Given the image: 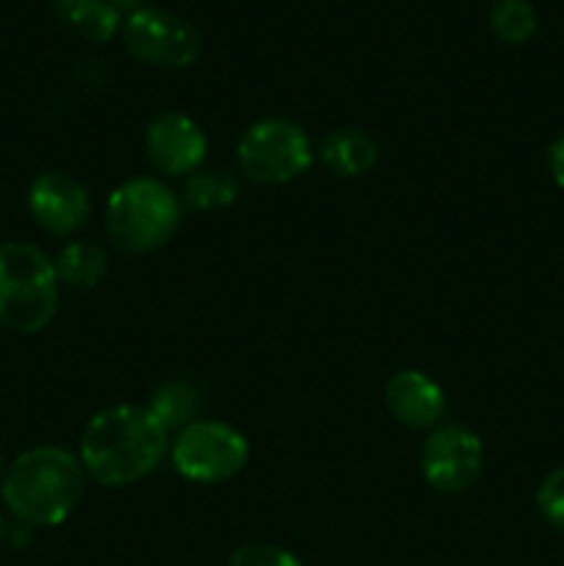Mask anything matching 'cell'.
<instances>
[{
  "label": "cell",
  "mask_w": 564,
  "mask_h": 566,
  "mask_svg": "<svg viewBox=\"0 0 564 566\" xmlns=\"http://www.w3.org/2000/svg\"><path fill=\"white\" fill-rule=\"evenodd\" d=\"M169 453V431L147 407L119 403L94 415L81 437L88 479L103 486H130L147 479Z\"/></svg>",
  "instance_id": "1"
},
{
  "label": "cell",
  "mask_w": 564,
  "mask_h": 566,
  "mask_svg": "<svg viewBox=\"0 0 564 566\" xmlns=\"http://www.w3.org/2000/svg\"><path fill=\"white\" fill-rule=\"evenodd\" d=\"M86 470L81 459L61 446H36L6 468L0 495L6 512L22 528L61 525L81 503Z\"/></svg>",
  "instance_id": "2"
},
{
  "label": "cell",
  "mask_w": 564,
  "mask_h": 566,
  "mask_svg": "<svg viewBox=\"0 0 564 566\" xmlns=\"http://www.w3.org/2000/svg\"><path fill=\"white\" fill-rule=\"evenodd\" d=\"M61 282L48 254L28 241L0 243V326L17 335L48 329Z\"/></svg>",
  "instance_id": "3"
},
{
  "label": "cell",
  "mask_w": 564,
  "mask_h": 566,
  "mask_svg": "<svg viewBox=\"0 0 564 566\" xmlns=\"http://www.w3.org/2000/svg\"><path fill=\"white\" fill-rule=\"evenodd\" d=\"M182 219V202L166 182L133 177L114 188L105 208V227L116 249L147 254L171 241Z\"/></svg>",
  "instance_id": "4"
},
{
  "label": "cell",
  "mask_w": 564,
  "mask_h": 566,
  "mask_svg": "<svg viewBox=\"0 0 564 566\" xmlns=\"http://www.w3.org/2000/svg\"><path fill=\"white\" fill-rule=\"evenodd\" d=\"M315 149L302 125L269 116L243 130L238 142V169L247 180L282 186L313 166Z\"/></svg>",
  "instance_id": "5"
},
{
  "label": "cell",
  "mask_w": 564,
  "mask_h": 566,
  "mask_svg": "<svg viewBox=\"0 0 564 566\" xmlns=\"http://www.w3.org/2000/svg\"><path fill=\"white\" fill-rule=\"evenodd\" d=\"M177 475L191 484H224L249 462L247 437L221 420H197L169 446Z\"/></svg>",
  "instance_id": "6"
},
{
  "label": "cell",
  "mask_w": 564,
  "mask_h": 566,
  "mask_svg": "<svg viewBox=\"0 0 564 566\" xmlns=\"http://www.w3.org/2000/svg\"><path fill=\"white\" fill-rule=\"evenodd\" d=\"M122 42L127 53L155 70H186L202 55V36L180 14L144 6L122 22Z\"/></svg>",
  "instance_id": "7"
},
{
  "label": "cell",
  "mask_w": 564,
  "mask_h": 566,
  "mask_svg": "<svg viewBox=\"0 0 564 566\" xmlns=\"http://www.w3.org/2000/svg\"><path fill=\"white\" fill-rule=\"evenodd\" d=\"M420 470L431 490L459 495L473 490L484 470V446L464 426L448 423L431 429L420 451Z\"/></svg>",
  "instance_id": "8"
},
{
  "label": "cell",
  "mask_w": 564,
  "mask_h": 566,
  "mask_svg": "<svg viewBox=\"0 0 564 566\" xmlns=\"http://www.w3.org/2000/svg\"><path fill=\"white\" fill-rule=\"evenodd\" d=\"M147 158L160 175L166 177H188L202 166L208 155V136L182 111H164L147 125L144 136Z\"/></svg>",
  "instance_id": "9"
},
{
  "label": "cell",
  "mask_w": 564,
  "mask_h": 566,
  "mask_svg": "<svg viewBox=\"0 0 564 566\" xmlns=\"http://www.w3.org/2000/svg\"><path fill=\"white\" fill-rule=\"evenodd\" d=\"M28 210L48 235H72L86 224L92 199L86 186L66 171H42L28 188Z\"/></svg>",
  "instance_id": "10"
},
{
  "label": "cell",
  "mask_w": 564,
  "mask_h": 566,
  "mask_svg": "<svg viewBox=\"0 0 564 566\" xmlns=\"http://www.w3.org/2000/svg\"><path fill=\"white\" fill-rule=\"evenodd\" d=\"M385 401L393 418L407 429H437L446 412L442 387L424 370H398L385 387Z\"/></svg>",
  "instance_id": "11"
},
{
  "label": "cell",
  "mask_w": 564,
  "mask_h": 566,
  "mask_svg": "<svg viewBox=\"0 0 564 566\" xmlns=\"http://www.w3.org/2000/svg\"><path fill=\"white\" fill-rule=\"evenodd\" d=\"M315 155L332 175L352 180V177H363L374 169L376 158H379V147H376V138L368 130L348 125L326 133Z\"/></svg>",
  "instance_id": "12"
},
{
  "label": "cell",
  "mask_w": 564,
  "mask_h": 566,
  "mask_svg": "<svg viewBox=\"0 0 564 566\" xmlns=\"http://www.w3.org/2000/svg\"><path fill=\"white\" fill-rule=\"evenodd\" d=\"M147 409L166 431H182L186 426L202 420L205 392L197 381L169 379L149 396Z\"/></svg>",
  "instance_id": "13"
},
{
  "label": "cell",
  "mask_w": 564,
  "mask_h": 566,
  "mask_svg": "<svg viewBox=\"0 0 564 566\" xmlns=\"http://www.w3.org/2000/svg\"><path fill=\"white\" fill-rule=\"evenodd\" d=\"M53 11L70 31L88 42H111L125 22L111 0H53Z\"/></svg>",
  "instance_id": "14"
},
{
  "label": "cell",
  "mask_w": 564,
  "mask_h": 566,
  "mask_svg": "<svg viewBox=\"0 0 564 566\" xmlns=\"http://www.w3.org/2000/svg\"><path fill=\"white\" fill-rule=\"evenodd\" d=\"M53 265L55 274H59V282L75 287V291H88V287H94L105 276L108 258H105V249L100 243L77 238V241H70L66 247H61Z\"/></svg>",
  "instance_id": "15"
},
{
  "label": "cell",
  "mask_w": 564,
  "mask_h": 566,
  "mask_svg": "<svg viewBox=\"0 0 564 566\" xmlns=\"http://www.w3.org/2000/svg\"><path fill=\"white\" fill-rule=\"evenodd\" d=\"M241 193V182L232 171L224 169H197L186 177L182 186V199L188 210L199 213H216V210L230 208Z\"/></svg>",
  "instance_id": "16"
},
{
  "label": "cell",
  "mask_w": 564,
  "mask_h": 566,
  "mask_svg": "<svg viewBox=\"0 0 564 566\" xmlns=\"http://www.w3.org/2000/svg\"><path fill=\"white\" fill-rule=\"evenodd\" d=\"M490 28L503 44H525L540 28V17L531 0H495L490 11Z\"/></svg>",
  "instance_id": "17"
},
{
  "label": "cell",
  "mask_w": 564,
  "mask_h": 566,
  "mask_svg": "<svg viewBox=\"0 0 564 566\" xmlns=\"http://www.w3.org/2000/svg\"><path fill=\"white\" fill-rule=\"evenodd\" d=\"M536 512L553 531L564 534V468L553 470L542 479L536 490Z\"/></svg>",
  "instance_id": "18"
},
{
  "label": "cell",
  "mask_w": 564,
  "mask_h": 566,
  "mask_svg": "<svg viewBox=\"0 0 564 566\" xmlns=\"http://www.w3.org/2000/svg\"><path fill=\"white\" fill-rule=\"evenodd\" d=\"M227 566H302L296 556L276 545H243L230 556Z\"/></svg>",
  "instance_id": "19"
},
{
  "label": "cell",
  "mask_w": 564,
  "mask_h": 566,
  "mask_svg": "<svg viewBox=\"0 0 564 566\" xmlns=\"http://www.w3.org/2000/svg\"><path fill=\"white\" fill-rule=\"evenodd\" d=\"M547 171H551L553 182L564 191V133L553 138V144L547 147Z\"/></svg>",
  "instance_id": "20"
},
{
  "label": "cell",
  "mask_w": 564,
  "mask_h": 566,
  "mask_svg": "<svg viewBox=\"0 0 564 566\" xmlns=\"http://www.w3.org/2000/svg\"><path fill=\"white\" fill-rule=\"evenodd\" d=\"M111 3H114V9L119 11L122 17H127V14H133V11L144 9V6H147V0H111Z\"/></svg>",
  "instance_id": "21"
},
{
  "label": "cell",
  "mask_w": 564,
  "mask_h": 566,
  "mask_svg": "<svg viewBox=\"0 0 564 566\" xmlns=\"http://www.w3.org/2000/svg\"><path fill=\"white\" fill-rule=\"evenodd\" d=\"M9 536H11V525H9V520H6V514L0 512V551H3V547H6Z\"/></svg>",
  "instance_id": "22"
},
{
  "label": "cell",
  "mask_w": 564,
  "mask_h": 566,
  "mask_svg": "<svg viewBox=\"0 0 564 566\" xmlns=\"http://www.w3.org/2000/svg\"><path fill=\"white\" fill-rule=\"evenodd\" d=\"M3 475H6V464H3V451H0V484H3Z\"/></svg>",
  "instance_id": "23"
}]
</instances>
